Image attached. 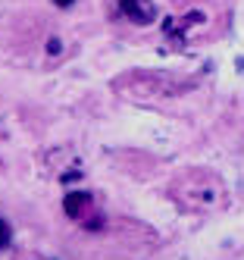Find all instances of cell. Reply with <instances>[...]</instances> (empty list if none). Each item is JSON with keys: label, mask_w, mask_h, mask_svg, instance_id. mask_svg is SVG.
<instances>
[{"label": "cell", "mask_w": 244, "mask_h": 260, "mask_svg": "<svg viewBox=\"0 0 244 260\" xmlns=\"http://www.w3.org/2000/svg\"><path fill=\"white\" fill-rule=\"evenodd\" d=\"M10 238H13V232H10V226H7V219H0V248H7Z\"/></svg>", "instance_id": "3"}, {"label": "cell", "mask_w": 244, "mask_h": 260, "mask_svg": "<svg viewBox=\"0 0 244 260\" xmlns=\"http://www.w3.org/2000/svg\"><path fill=\"white\" fill-rule=\"evenodd\" d=\"M119 10L138 25H150L157 19V7L150 4V0H119Z\"/></svg>", "instance_id": "1"}, {"label": "cell", "mask_w": 244, "mask_h": 260, "mask_svg": "<svg viewBox=\"0 0 244 260\" xmlns=\"http://www.w3.org/2000/svg\"><path fill=\"white\" fill-rule=\"evenodd\" d=\"M88 204H91V198H88L85 191H72V194L63 198V210H66L72 219H79V222H82V216L88 213Z\"/></svg>", "instance_id": "2"}, {"label": "cell", "mask_w": 244, "mask_h": 260, "mask_svg": "<svg viewBox=\"0 0 244 260\" xmlns=\"http://www.w3.org/2000/svg\"><path fill=\"white\" fill-rule=\"evenodd\" d=\"M53 4H56V7H69V4H72V0H53Z\"/></svg>", "instance_id": "4"}]
</instances>
